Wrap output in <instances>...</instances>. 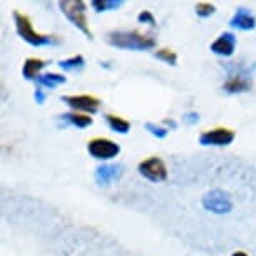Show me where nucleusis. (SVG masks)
I'll return each mask as SVG.
<instances>
[{"instance_id":"obj_1","label":"nucleus","mask_w":256,"mask_h":256,"mask_svg":"<svg viewBox=\"0 0 256 256\" xmlns=\"http://www.w3.org/2000/svg\"><path fill=\"white\" fill-rule=\"evenodd\" d=\"M108 42L118 49L149 50L156 47V40L151 36L139 30H112L108 34Z\"/></svg>"},{"instance_id":"obj_2","label":"nucleus","mask_w":256,"mask_h":256,"mask_svg":"<svg viewBox=\"0 0 256 256\" xmlns=\"http://www.w3.org/2000/svg\"><path fill=\"white\" fill-rule=\"evenodd\" d=\"M14 22H16L17 34L20 36L24 40L28 42L30 46L40 47V46H49V44H59L60 38L54 36H44V34H38L32 26L30 17H27L26 14L16 10L14 12Z\"/></svg>"},{"instance_id":"obj_3","label":"nucleus","mask_w":256,"mask_h":256,"mask_svg":"<svg viewBox=\"0 0 256 256\" xmlns=\"http://www.w3.org/2000/svg\"><path fill=\"white\" fill-rule=\"evenodd\" d=\"M59 7L62 14L74 24L77 28H80L89 38H92V30L88 22V4L82 0H62L59 2Z\"/></svg>"},{"instance_id":"obj_4","label":"nucleus","mask_w":256,"mask_h":256,"mask_svg":"<svg viewBox=\"0 0 256 256\" xmlns=\"http://www.w3.org/2000/svg\"><path fill=\"white\" fill-rule=\"evenodd\" d=\"M138 169H139V172H141V176H144L146 180L152 182L168 180V168L162 159H159V158H149L146 161L139 162Z\"/></svg>"},{"instance_id":"obj_5","label":"nucleus","mask_w":256,"mask_h":256,"mask_svg":"<svg viewBox=\"0 0 256 256\" xmlns=\"http://www.w3.org/2000/svg\"><path fill=\"white\" fill-rule=\"evenodd\" d=\"M88 151L96 159H112L120 152L119 144H116L110 139L106 138H96L88 144Z\"/></svg>"},{"instance_id":"obj_6","label":"nucleus","mask_w":256,"mask_h":256,"mask_svg":"<svg viewBox=\"0 0 256 256\" xmlns=\"http://www.w3.org/2000/svg\"><path fill=\"white\" fill-rule=\"evenodd\" d=\"M236 132L228 128H216L204 131L200 136V142L202 146H230L234 141Z\"/></svg>"},{"instance_id":"obj_7","label":"nucleus","mask_w":256,"mask_h":256,"mask_svg":"<svg viewBox=\"0 0 256 256\" xmlns=\"http://www.w3.org/2000/svg\"><path fill=\"white\" fill-rule=\"evenodd\" d=\"M202 206L206 208L208 211L218 212V214H224V212H230L233 210V202H231V198L223 191H211L202 198Z\"/></svg>"},{"instance_id":"obj_8","label":"nucleus","mask_w":256,"mask_h":256,"mask_svg":"<svg viewBox=\"0 0 256 256\" xmlns=\"http://www.w3.org/2000/svg\"><path fill=\"white\" fill-rule=\"evenodd\" d=\"M62 100L70 106L72 109L76 110H84V112H90L96 114L100 108V99L94 98V96L89 94H82V96H64Z\"/></svg>"},{"instance_id":"obj_9","label":"nucleus","mask_w":256,"mask_h":256,"mask_svg":"<svg viewBox=\"0 0 256 256\" xmlns=\"http://www.w3.org/2000/svg\"><path fill=\"white\" fill-rule=\"evenodd\" d=\"M120 174H122V166H119V164H104V166L96 169L94 178L98 181V184L108 186L112 181L119 180Z\"/></svg>"},{"instance_id":"obj_10","label":"nucleus","mask_w":256,"mask_h":256,"mask_svg":"<svg viewBox=\"0 0 256 256\" xmlns=\"http://www.w3.org/2000/svg\"><path fill=\"white\" fill-rule=\"evenodd\" d=\"M234 47H236V37L233 34L224 32L223 36H220L214 42L211 44V50L218 56L223 57H231L234 54Z\"/></svg>"},{"instance_id":"obj_11","label":"nucleus","mask_w":256,"mask_h":256,"mask_svg":"<svg viewBox=\"0 0 256 256\" xmlns=\"http://www.w3.org/2000/svg\"><path fill=\"white\" fill-rule=\"evenodd\" d=\"M230 24L231 27L240 28V30H253L256 27V17L248 8H238Z\"/></svg>"},{"instance_id":"obj_12","label":"nucleus","mask_w":256,"mask_h":256,"mask_svg":"<svg viewBox=\"0 0 256 256\" xmlns=\"http://www.w3.org/2000/svg\"><path fill=\"white\" fill-rule=\"evenodd\" d=\"M251 86H253V82L246 76H231L223 84V89L228 94H241V92H248Z\"/></svg>"},{"instance_id":"obj_13","label":"nucleus","mask_w":256,"mask_h":256,"mask_svg":"<svg viewBox=\"0 0 256 256\" xmlns=\"http://www.w3.org/2000/svg\"><path fill=\"white\" fill-rule=\"evenodd\" d=\"M46 66H47L46 60L30 57V59H27L26 62H24L22 74H24V77H26L27 80H32V79H36V77H38V72L44 69Z\"/></svg>"},{"instance_id":"obj_14","label":"nucleus","mask_w":256,"mask_h":256,"mask_svg":"<svg viewBox=\"0 0 256 256\" xmlns=\"http://www.w3.org/2000/svg\"><path fill=\"white\" fill-rule=\"evenodd\" d=\"M62 120H66V122H69L72 126H76V128H89V126H92V118L90 116H86V114H77V112H70V114H64L60 116Z\"/></svg>"},{"instance_id":"obj_15","label":"nucleus","mask_w":256,"mask_h":256,"mask_svg":"<svg viewBox=\"0 0 256 256\" xmlns=\"http://www.w3.org/2000/svg\"><path fill=\"white\" fill-rule=\"evenodd\" d=\"M106 119H108V124L110 126V129L119 134H128L131 131V122L129 120H126L122 118H119V116H114V114H108L106 116Z\"/></svg>"},{"instance_id":"obj_16","label":"nucleus","mask_w":256,"mask_h":256,"mask_svg":"<svg viewBox=\"0 0 256 256\" xmlns=\"http://www.w3.org/2000/svg\"><path fill=\"white\" fill-rule=\"evenodd\" d=\"M37 82H38V86H44V88L54 89V88H57V86L66 84L67 79L64 76H60V74H44V76L37 77Z\"/></svg>"},{"instance_id":"obj_17","label":"nucleus","mask_w":256,"mask_h":256,"mask_svg":"<svg viewBox=\"0 0 256 256\" xmlns=\"http://www.w3.org/2000/svg\"><path fill=\"white\" fill-rule=\"evenodd\" d=\"M124 4V0H94L92 7L96 12H106V10H116Z\"/></svg>"},{"instance_id":"obj_18","label":"nucleus","mask_w":256,"mask_h":256,"mask_svg":"<svg viewBox=\"0 0 256 256\" xmlns=\"http://www.w3.org/2000/svg\"><path fill=\"white\" fill-rule=\"evenodd\" d=\"M64 70H76V69H82L86 66V59L82 56H76V57H70L67 60H62L59 64Z\"/></svg>"},{"instance_id":"obj_19","label":"nucleus","mask_w":256,"mask_h":256,"mask_svg":"<svg viewBox=\"0 0 256 256\" xmlns=\"http://www.w3.org/2000/svg\"><path fill=\"white\" fill-rule=\"evenodd\" d=\"M154 56H156L159 60H164L169 66H178V56H176V52H172L171 49H159Z\"/></svg>"},{"instance_id":"obj_20","label":"nucleus","mask_w":256,"mask_h":256,"mask_svg":"<svg viewBox=\"0 0 256 256\" xmlns=\"http://www.w3.org/2000/svg\"><path fill=\"white\" fill-rule=\"evenodd\" d=\"M214 12H216V7L212 6V4H210V2H200V4H196V14L200 17H202V18L211 17Z\"/></svg>"},{"instance_id":"obj_21","label":"nucleus","mask_w":256,"mask_h":256,"mask_svg":"<svg viewBox=\"0 0 256 256\" xmlns=\"http://www.w3.org/2000/svg\"><path fill=\"white\" fill-rule=\"evenodd\" d=\"M146 129L152 134V136H156L159 139H164V138L168 136V132H169L166 128H162V126H158V124H154V122H146Z\"/></svg>"},{"instance_id":"obj_22","label":"nucleus","mask_w":256,"mask_h":256,"mask_svg":"<svg viewBox=\"0 0 256 256\" xmlns=\"http://www.w3.org/2000/svg\"><path fill=\"white\" fill-rule=\"evenodd\" d=\"M138 20L139 22H144V24H149V26H156V18L149 10H144L138 16Z\"/></svg>"},{"instance_id":"obj_23","label":"nucleus","mask_w":256,"mask_h":256,"mask_svg":"<svg viewBox=\"0 0 256 256\" xmlns=\"http://www.w3.org/2000/svg\"><path fill=\"white\" fill-rule=\"evenodd\" d=\"M36 100H37V104H44V100H46V94L40 88H37L36 90Z\"/></svg>"},{"instance_id":"obj_24","label":"nucleus","mask_w":256,"mask_h":256,"mask_svg":"<svg viewBox=\"0 0 256 256\" xmlns=\"http://www.w3.org/2000/svg\"><path fill=\"white\" fill-rule=\"evenodd\" d=\"M184 119L188 120L190 124H194V122H198L200 120V114H196V112H191V114H188V116H184Z\"/></svg>"},{"instance_id":"obj_25","label":"nucleus","mask_w":256,"mask_h":256,"mask_svg":"<svg viewBox=\"0 0 256 256\" xmlns=\"http://www.w3.org/2000/svg\"><path fill=\"white\" fill-rule=\"evenodd\" d=\"M164 124H166V126H171L172 129H176V128H178V124L174 122V120H169V119L164 120Z\"/></svg>"},{"instance_id":"obj_26","label":"nucleus","mask_w":256,"mask_h":256,"mask_svg":"<svg viewBox=\"0 0 256 256\" xmlns=\"http://www.w3.org/2000/svg\"><path fill=\"white\" fill-rule=\"evenodd\" d=\"M231 256H248V254H246L244 251H236V253H233Z\"/></svg>"}]
</instances>
